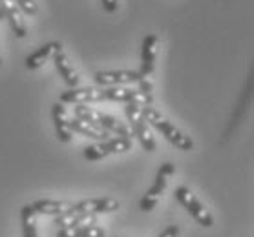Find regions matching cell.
Here are the masks:
<instances>
[{"label":"cell","mask_w":254,"mask_h":237,"mask_svg":"<svg viewBox=\"0 0 254 237\" xmlns=\"http://www.w3.org/2000/svg\"><path fill=\"white\" fill-rule=\"evenodd\" d=\"M143 115H144V121L148 122V126L156 128L157 132L161 133L170 144L176 146L178 150H181V151L194 150V141H192L189 135H185V133L181 132L176 124H172V122L168 121L161 111L156 110L154 106H144Z\"/></svg>","instance_id":"cell-1"},{"label":"cell","mask_w":254,"mask_h":237,"mask_svg":"<svg viewBox=\"0 0 254 237\" xmlns=\"http://www.w3.org/2000/svg\"><path fill=\"white\" fill-rule=\"evenodd\" d=\"M143 108L144 106H141L139 102H127V106H125V115L128 119V126H130L132 133L137 137L139 142H141L143 150L156 151V139L152 135L148 122L144 121Z\"/></svg>","instance_id":"cell-2"},{"label":"cell","mask_w":254,"mask_h":237,"mask_svg":"<svg viewBox=\"0 0 254 237\" xmlns=\"http://www.w3.org/2000/svg\"><path fill=\"white\" fill-rule=\"evenodd\" d=\"M174 174H176V166H174L172 162H163L161 168L157 170L154 185H152L150 188L146 190V193L141 197V201H139V208L143 210V212H152V210L156 208L159 197L163 195V191L167 190L168 179H170Z\"/></svg>","instance_id":"cell-3"},{"label":"cell","mask_w":254,"mask_h":237,"mask_svg":"<svg viewBox=\"0 0 254 237\" xmlns=\"http://www.w3.org/2000/svg\"><path fill=\"white\" fill-rule=\"evenodd\" d=\"M174 193H176V199L183 204V208L196 219L197 225L205 226V228H210V226L214 225L212 214H210L208 208H205V204L192 193L190 188H187V186H178Z\"/></svg>","instance_id":"cell-4"},{"label":"cell","mask_w":254,"mask_h":237,"mask_svg":"<svg viewBox=\"0 0 254 237\" xmlns=\"http://www.w3.org/2000/svg\"><path fill=\"white\" fill-rule=\"evenodd\" d=\"M133 141L128 137H114V139L101 141L97 144H90L82 150V155L88 161H101L104 157L114 155V153H125V151L132 150Z\"/></svg>","instance_id":"cell-5"},{"label":"cell","mask_w":254,"mask_h":237,"mask_svg":"<svg viewBox=\"0 0 254 237\" xmlns=\"http://www.w3.org/2000/svg\"><path fill=\"white\" fill-rule=\"evenodd\" d=\"M121 208V202L112 197H93V199H84L77 204H71V212L84 215H97V214H110Z\"/></svg>","instance_id":"cell-6"},{"label":"cell","mask_w":254,"mask_h":237,"mask_svg":"<svg viewBox=\"0 0 254 237\" xmlns=\"http://www.w3.org/2000/svg\"><path fill=\"white\" fill-rule=\"evenodd\" d=\"M159 44L161 42H159V37L157 35H146L143 39V46H141V70H139L141 79L154 81V70H156V57Z\"/></svg>","instance_id":"cell-7"},{"label":"cell","mask_w":254,"mask_h":237,"mask_svg":"<svg viewBox=\"0 0 254 237\" xmlns=\"http://www.w3.org/2000/svg\"><path fill=\"white\" fill-rule=\"evenodd\" d=\"M95 84L99 88H112V86H127V84H137L141 81L139 71L133 70H108L97 71L95 75Z\"/></svg>","instance_id":"cell-8"},{"label":"cell","mask_w":254,"mask_h":237,"mask_svg":"<svg viewBox=\"0 0 254 237\" xmlns=\"http://www.w3.org/2000/svg\"><path fill=\"white\" fill-rule=\"evenodd\" d=\"M103 88L86 86V88H69L68 92L61 93L59 102L63 104H92V102H103Z\"/></svg>","instance_id":"cell-9"},{"label":"cell","mask_w":254,"mask_h":237,"mask_svg":"<svg viewBox=\"0 0 254 237\" xmlns=\"http://www.w3.org/2000/svg\"><path fill=\"white\" fill-rule=\"evenodd\" d=\"M52 119L53 124H55V133H57V139L64 144L71 142L73 139V130H71V117L68 115V110L63 102H55L52 106Z\"/></svg>","instance_id":"cell-10"},{"label":"cell","mask_w":254,"mask_h":237,"mask_svg":"<svg viewBox=\"0 0 254 237\" xmlns=\"http://www.w3.org/2000/svg\"><path fill=\"white\" fill-rule=\"evenodd\" d=\"M0 6L4 11V18L9 22V28L13 29V33L18 39H24L28 35V24L24 20L22 11L18 9V6L15 4V0H0Z\"/></svg>","instance_id":"cell-11"},{"label":"cell","mask_w":254,"mask_h":237,"mask_svg":"<svg viewBox=\"0 0 254 237\" xmlns=\"http://www.w3.org/2000/svg\"><path fill=\"white\" fill-rule=\"evenodd\" d=\"M59 51H63V44H61V42H57V41L48 42V44L39 47L37 51L28 55L26 60H24V66H26L28 70H39V68H42V66H44L50 58H53V55Z\"/></svg>","instance_id":"cell-12"},{"label":"cell","mask_w":254,"mask_h":237,"mask_svg":"<svg viewBox=\"0 0 254 237\" xmlns=\"http://www.w3.org/2000/svg\"><path fill=\"white\" fill-rule=\"evenodd\" d=\"M53 62H55V70L59 71V75L63 77V81L68 84L69 88H79L81 77L77 73V70L73 68V64L69 62L68 55L64 51H59L53 55Z\"/></svg>","instance_id":"cell-13"},{"label":"cell","mask_w":254,"mask_h":237,"mask_svg":"<svg viewBox=\"0 0 254 237\" xmlns=\"http://www.w3.org/2000/svg\"><path fill=\"white\" fill-rule=\"evenodd\" d=\"M71 204L68 201H57V199H39V201L31 202V210L37 215H53L59 217L64 212H68Z\"/></svg>","instance_id":"cell-14"},{"label":"cell","mask_w":254,"mask_h":237,"mask_svg":"<svg viewBox=\"0 0 254 237\" xmlns=\"http://www.w3.org/2000/svg\"><path fill=\"white\" fill-rule=\"evenodd\" d=\"M69 124H71L73 133H79V135H84V137L95 139V141H99V142H101V141L110 139V135H112V133H108L106 130H103L101 126H97V124L82 121V119H77V117H73V119L69 121Z\"/></svg>","instance_id":"cell-15"},{"label":"cell","mask_w":254,"mask_h":237,"mask_svg":"<svg viewBox=\"0 0 254 237\" xmlns=\"http://www.w3.org/2000/svg\"><path fill=\"white\" fill-rule=\"evenodd\" d=\"M57 237H106V232L97 225H79L57 228Z\"/></svg>","instance_id":"cell-16"},{"label":"cell","mask_w":254,"mask_h":237,"mask_svg":"<svg viewBox=\"0 0 254 237\" xmlns=\"http://www.w3.org/2000/svg\"><path fill=\"white\" fill-rule=\"evenodd\" d=\"M20 221H22V236L24 237H39L37 228V214L31 210V204H24L20 210Z\"/></svg>","instance_id":"cell-17"},{"label":"cell","mask_w":254,"mask_h":237,"mask_svg":"<svg viewBox=\"0 0 254 237\" xmlns=\"http://www.w3.org/2000/svg\"><path fill=\"white\" fill-rule=\"evenodd\" d=\"M15 4L26 15H37V11H39V6H37L35 0H15Z\"/></svg>","instance_id":"cell-18"},{"label":"cell","mask_w":254,"mask_h":237,"mask_svg":"<svg viewBox=\"0 0 254 237\" xmlns=\"http://www.w3.org/2000/svg\"><path fill=\"white\" fill-rule=\"evenodd\" d=\"M103 2V9L106 13H116L119 9V0H101Z\"/></svg>","instance_id":"cell-19"},{"label":"cell","mask_w":254,"mask_h":237,"mask_svg":"<svg viewBox=\"0 0 254 237\" xmlns=\"http://www.w3.org/2000/svg\"><path fill=\"white\" fill-rule=\"evenodd\" d=\"M157 237H179V226L178 225L167 226V228H165V230H163Z\"/></svg>","instance_id":"cell-20"},{"label":"cell","mask_w":254,"mask_h":237,"mask_svg":"<svg viewBox=\"0 0 254 237\" xmlns=\"http://www.w3.org/2000/svg\"><path fill=\"white\" fill-rule=\"evenodd\" d=\"M4 18V11H2V6H0V20Z\"/></svg>","instance_id":"cell-21"},{"label":"cell","mask_w":254,"mask_h":237,"mask_svg":"<svg viewBox=\"0 0 254 237\" xmlns=\"http://www.w3.org/2000/svg\"><path fill=\"white\" fill-rule=\"evenodd\" d=\"M0 64H2V53H0Z\"/></svg>","instance_id":"cell-22"}]
</instances>
